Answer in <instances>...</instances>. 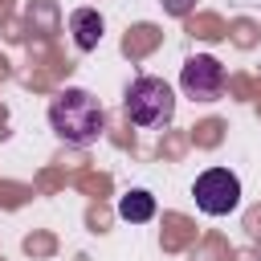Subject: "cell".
I'll return each mask as SVG.
<instances>
[{
	"label": "cell",
	"mask_w": 261,
	"mask_h": 261,
	"mask_svg": "<svg viewBox=\"0 0 261 261\" xmlns=\"http://www.w3.org/2000/svg\"><path fill=\"white\" fill-rule=\"evenodd\" d=\"M69 33H73V41H77V49H98V41H102V16H98V8H73L69 12Z\"/></svg>",
	"instance_id": "cell-5"
},
{
	"label": "cell",
	"mask_w": 261,
	"mask_h": 261,
	"mask_svg": "<svg viewBox=\"0 0 261 261\" xmlns=\"http://www.w3.org/2000/svg\"><path fill=\"white\" fill-rule=\"evenodd\" d=\"M179 90L196 102H216L224 90V65L212 53H192L179 69Z\"/></svg>",
	"instance_id": "cell-4"
},
{
	"label": "cell",
	"mask_w": 261,
	"mask_h": 261,
	"mask_svg": "<svg viewBox=\"0 0 261 261\" xmlns=\"http://www.w3.org/2000/svg\"><path fill=\"white\" fill-rule=\"evenodd\" d=\"M122 110H126V118H130L135 126H167L171 114H175V94H171V86H167L163 77L143 73V77H135V82L126 86Z\"/></svg>",
	"instance_id": "cell-2"
},
{
	"label": "cell",
	"mask_w": 261,
	"mask_h": 261,
	"mask_svg": "<svg viewBox=\"0 0 261 261\" xmlns=\"http://www.w3.org/2000/svg\"><path fill=\"white\" fill-rule=\"evenodd\" d=\"M49 126L57 139L73 143V147H90L98 143V135L106 130V110L102 102L82 90V86H65L53 102H49Z\"/></svg>",
	"instance_id": "cell-1"
},
{
	"label": "cell",
	"mask_w": 261,
	"mask_h": 261,
	"mask_svg": "<svg viewBox=\"0 0 261 261\" xmlns=\"http://www.w3.org/2000/svg\"><path fill=\"white\" fill-rule=\"evenodd\" d=\"M192 196H196V208H200V212H208V216H228V212L241 204V179H237L228 167H208V171L196 175Z\"/></svg>",
	"instance_id": "cell-3"
},
{
	"label": "cell",
	"mask_w": 261,
	"mask_h": 261,
	"mask_svg": "<svg viewBox=\"0 0 261 261\" xmlns=\"http://www.w3.org/2000/svg\"><path fill=\"white\" fill-rule=\"evenodd\" d=\"M118 216H122V220H130V224H147V220L155 216V196H151V192H143V188L126 192V196L118 200Z\"/></svg>",
	"instance_id": "cell-6"
}]
</instances>
